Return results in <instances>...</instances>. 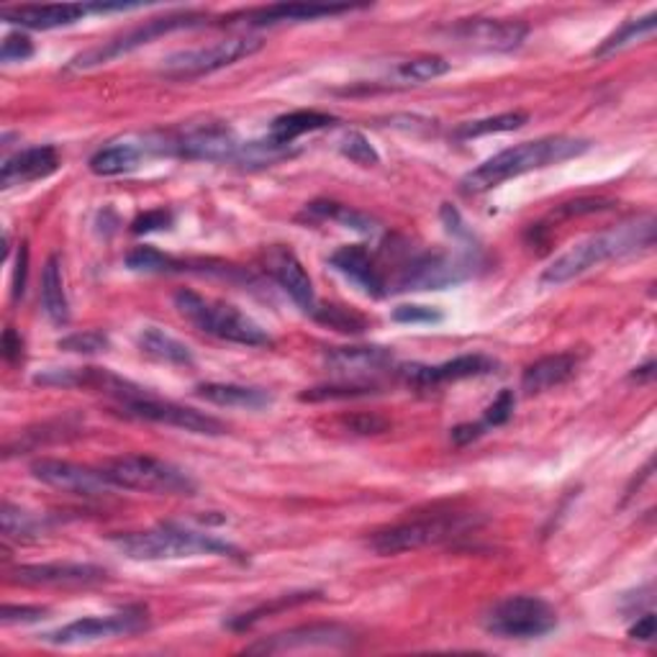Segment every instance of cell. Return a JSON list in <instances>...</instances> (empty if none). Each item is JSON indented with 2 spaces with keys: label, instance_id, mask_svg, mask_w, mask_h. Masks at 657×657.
Masks as SVG:
<instances>
[{
  "label": "cell",
  "instance_id": "6da1fadb",
  "mask_svg": "<svg viewBox=\"0 0 657 657\" xmlns=\"http://www.w3.org/2000/svg\"><path fill=\"white\" fill-rule=\"evenodd\" d=\"M655 244V218L645 216L637 222H627L602 235H593L583 242H576L568 252L555 257L549 267H545L540 282L545 288H557L570 282L578 275L593 270L596 265L609 263V260L627 257L640 250H649Z\"/></svg>",
  "mask_w": 657,
  "mask_h": 657
},
{
  "label": "cell",
  "instance_id": "7a4b0ae2",
  "mask_svg": "<svg viewBox=\"0 0 657 657\" xmlns=\"http://www.w3.org/2000/svg\"><path fill=\"white\" fill-rule=\"evenodd\" d=\"M589 141L576 137H545L536 141H525V144L508 147V150L493 154L483 165L470 169L463 178L465 193H485V190L501 186V182L519 178V175L532 173L549 165H560L573 157H581L589 152Z\"/></svg>",
  "mask_w": 657,
  "mask_h": 657
},
{
  "label": "cell",
  "instance_id": "3957f363",
  "mask_svg": "<svg viewBox=\"0 0 657 657\" xmlns=\"http://www.w3.org/2000/svg\"><path fill=\"white\" fill-rule=\"evenodd\" d=\"M113 545L131 560H182V557L201 555H229L239 557L242 553L229 542L218 540L214 534L193 532L178 525H160L144 532H129L113 536Z\"/></svg>",
  "mask_w": 657,
  "mask_h": 657
},
{
  "label": "cell",
  "instance_id": "277c9868",
  "mask_svg": "<svg viewBox=\"0 0 657 657\" xmlns=\"http://www.w3.org/2000/svg\"><path fill=\"white\" fill-rule=\"evenodd\" d=\"M175 308L198 331L224 339V342L244 344V348H267V344H273V337L252 316L242 314L231 303L203 299L195 291H178L175 293Z\"/></svg>",
  "mask_w": 657,
  "mask_h": 657
},
{
  "label": "cell",
  "instance_id": "5b68a950",
  "mask_svg": "<svg viewBox=\"0 0 657 657\" xmlns=\"http://www.w3.org/2000/svg\"><path fill=\"white\" fill-rule=\"evenodd\" d=\"M116 489L154 493V496H195V480L178 465L152 455L113 457L101 468Z\"/></svg>",
  "mask_w": 657,
  "mask_h": 657
},
{
  "label": "cell",
  "instance_id": "8992f818",
  "mask_svg": "<svg viewBox=\"0 0 657 657\" xmlns=\"http://www.w3.org/2000/svg\"><path fill=\"white\" fill-rule=\"evenodd\" d=\"M157 141V154H180L186 160H206V162H239L244 150V141L237 139L235 129L226 124L209 122L193 124L169 137H154Z\"/></svg>",
  "mask_w": 657,
  "mask_h": 657
},
{
  "label": "cell",
  "instance_id": "52a82bcc",
  "mask_svg": "<svg viewBox=\"0 0 657 657\" xmlns=\"http://www.w3.org/2000/svg\"><path fill=\"white\" fill-rule=\"evenodd\" d=\"M557 627V611L536 596H508L485 617V630L504 640L545 637Z\"/></svg>",
  "mask_w": 657,
  "mask_h": 657
},
{
  "label": "cell",
  "instance_id": "ba28073f",
  "mask_svg": "<svg viewBox=\"0 0 657 657\" xmlns=\"http://www.w3.org/2000/svg\"><path fill=\"white\" fill-rule=\"evenodd\" d=\"M468 527V519H463L460 514H442V517H424L414 521H404V525H393L386 529H378L370 536V545L378 555H401V553H414V549L440 545L447 542L450 536L460 534Z\"/></svg>",
  "mask_w": 657,
  "mask_h": 657
},
{
  "label": "cell",
  "instance_id": "9c48e42d",
  "mask_svg": "<svg viewBox=\"0 0 657 657\" xmlns=\"http://www.w3.org/2000/svg\"><path fill=\"white\" fill-rule=\"evenodd\" d=\"M263 49V39L257 37H231L222 39L216 45L209 47H195L186 49V52L169 54L167 60H162L160 73L173 80H182V77H201L216 70L235 65V62L252 56L254 52Z\"/></svg>",
  "mask_w": 657,
  "mask_h": 657
},
{
  "label": "cell",
  "instance_id": "30bf717a",
  "mask_svg": "<svg viewBox=\"0 0 657 657\" xmlns=\"http://www.w3.org/2000/svg\"><path fill=\"white\" fill-rule=\"evenodd\" d=\"M141 630H147V611L134 606V609L105 614V617L77 619L73 624L62 627V630L45 634V642L54 647H77L101 640L129 637V634H137Z\"/></svg>",
  "mask_w": 657,
  "mask_h": 657
},
{
  "label": "cell",
  "instance_id": "8fae6325",
  "mask_svg": "<svg viewBox=\"0 0 657 657\" xmlns=\"http://www.w3.org/2000/svg\"><path fill=\"white\" fill-rule=\"evenodd\" d=\"M124 416L139 421H152V424H165V427L182 429L190 434H206V437H218L226 432V427L214 416L195 412V408L173 404V401H160L154 395H139V399H129L118 404Z\"/></svg>",
  "mask_w": 657,
  "mask_h": 657
},
{
  "label": "cell",
  "instance_id": "7c38bea8",
  "mask_svg": "<svg viewBox=\"0 0 657 657\" xmlns=\"http://www.w3.org/2000/svg\"><path fill=\"white\" fill-rule=\"evenodd\" d=\"M198 24H203V16H198V13H175V16L147 21L144 26L134 28V31L109 41V45L93 47V49H88V52L77 54L75 60L70 62V70H88V67L105 65V62H111V60H116V56L131 52V49H137L141 45H150L152 39L162 37V34L178 31V28H190V26H198Z\"/></svg>",
  "mask_w": 657,
  "mask_h": 657
},
{
  "label": "cell",
  "instance_id": "4fadbf2b",
  "mask_svg": "<svg viewBox=\"0 0 657 657\" xmlns=\"http://www.w3.org/2000/svg\"><path fill=\"white\" fill-rule=\"evenodd\" d=\"M9 576L13 583L31 585V589H90L109 581V570L90 563L18 565Z\"/></svg>",
  "mask_w": 657,
  "mask_h": 657
},
{
  "label": "cell",
  "instance_id": "5bb4252c",
  "mask_svg": "<svg viewBox=\"0 0 657 657\" xmlns=\"http://www.w3.org/2000/svg\"><path fill=\"white\" fill-rule=\"evenodd\" d=\"M31 476L62 493H73V496L96 498L105 496L116 485L105 478L103 470L85 468V465L70 463V460H52V457H41V460L31 463Z\"/></svg>",
  "mask_w": 657,
  "mask_h": 657
},
{
  "label": "cell",
  "instance_id": "9a60e30c",
  "mask_svg": "<svg viewBox=\"0 0 657 657\" xmlns=\"http://www.w3.org/2000/svg\"><path fill=\"white\" fill-rule=\"evenodd\" d=\"M452 39L483 52H514L525 45L529 26L506 18H465L450 28Z\"/></svg>",
  "mask_w": 657,
  "mask_h": 657
},
{
  "label": "cell",
  "instance_id": "2e32d148",
  "mask_svg": "<svg viewBox=\"0 0 657 657\" xmlns=\"http://www.w3.org/2000/svg\"><path fill=\"white\" fill-rule=\"evenodd\" d=\"M468 263L444 252H429L414 257L399 278V291H442L468 278Z\"/></svg>",
  "mask_w": 657,
  "mask_h": 657
},
{
  "label": "cell",
  "instance_id": "e0dca14e",
  "mask_svg": "<svg viewBox=\"0 0 657 657\" xmlns=\"http://www.w3.org/2000/svg\"><path fill=\"white\" fill-rule=\"evenodd\" d=\"M352 642L350 630L339 624H308L295 630L273 634L257 645L247 647V653H295V649H342Z\"/></svg>",
  "mask_w": 657,
  "mask_h": 657
},
{
  "label": "cell",
  "instance_id": "ac0fdd59",
  "mask_svg": "<svg viewBox=\"0 0 657 657\" xmlns=\"http://www.w3.org/2000/svg\"><path fill=\"white\" fill-rule=\"evenodd\" d=\"M329 372L344 383H370L395 365V357L386 348H334L324 357Z\"/></svg>",
  "mask_w": 657,
  "mask_h": 657
},
{
  "label": "cell",
  "instance_id": "d6986e66",
  "mask_svg": "<svg viewBox=\"0 0 657 657\" xmlns=\"http://www.w3.org/2000/svg\"><path fill=\"white\" fill-rule=\"evenodd\" d=\"M265 270L273 275V280L291 295L295 306L306 314H314L316 308V293H314V282H311L308 273L303 270L301 260L295 257L291 250L286 247H270L265 252Z\"/></svg>",
  "mask_w": 657,
  "mask_h": 657
},
{
  "label": "cell",
  "instance_id": "ffe728a7",
  "mask_svg": "<svg viewBox=\"0 0 657 657\" xmlns=\"http://www.w3.org/2000/svg\"><path fill=\"white\" fill-rule=\"evenodd\" d=\"M496 363L485 355H460L455 359H447L442 365H414L406 370V380L416 388H437L442 383H457V380L478 378L491 372Z\"/></svg>",
  "mask_w": 657,
  "mask_h": 657
},
{
  "label": "cell",
  "instance_id": "44dd1931",
  "mask_svg": "<svg viewBox=\"0 0 657 657\" xmlns=\"http://www.w3.org/2000/svg\"><path fill=\"white\" fill-rule=\"evenodd\" d=\"M88 13H96V5L52 3V5H18V9H3V18L24 28L47 31V28L73 26L77 21L88 16Z\"/></svg>",
  "mask_w": 657,
  "mask_h": 657
},
{
  "label": "cell",
  "instance_id": "7402d4cb",
  "mask_svg": "<svg viewBox=\"0 0 657 657\" xmlns=\"http://www.w3.org/2000/svg\"><path fill=\"white\" fill-rule=\"evenodd\" d=\"M56 167H60V154H56L54 147H31V150L13 154V157L3 162L0 186H28V182L49 178V175L56 173Z\"/></svg>",
  "mask_w": 657,
  "mask_h": 657
},
{
  "label": "cell",
  "instance_id": "603a6c76",
  "mask_svg": "<svg viewBox=\"0 0 657 657\" xmlns=\"http://www.w3.org/2000/svg\"><path fill=\"white\" fill-rule=\"evenodd\" d=\"M331 267H334L337 273H342L344 278L355 282L357 288H363L367 295H383L386 291V280L383 275H380L376 260H372V254L365 250L363 244H348V247H339V250L329 257Z\"/></svg>",
  "mask_w": 657,
  "mask_h": 657
},
{
  "label": "cell",
  "instance_id": "cb8c5ba5",
  "mask_svg": "<svg viewBox=\"0 0 657 657\" xmlns=\"http://www.w3.org/2000/svg\"><path fill=\"white\" fill-rule=\"evenodd\" d=\"M352 11L350 5H316V3H278L267 9H254L244 13L247 26H275V24H303V21H319L339 13Z\"/></svg>",
  "mask_w": 657,
  "mask_h": 657
},
{
  "label": "cell",
  "instance_id": "d4e9b609",
  "mask_svg": "<svg viewBox=\"0 0 657 657\" xmlns=\"http://www.w3.org/2000/svg\"><path fill=\"white\" fill-rule=\"evenodd\" d=\"M578 357L573 352H557V355H547L536 359L521 376V391L529 395L553 391V388L568 383L576 376Z\"/></svg>",
  "mask_w": 657,
  "mask_h": 657
},
{
  "label": "cell",
  "instance_id": "484cf974",
  "mask_svg": "<svg viewBox=\"0 0 657 657\" xmlns=\"http://www.w3.org/2000/svg\"><path fill=\"white\" fill-rule=\"evenodd\" d=\"M198 399L209 401V404L226 406V408H265L273 404V395L265 388H252V386H237V383H203L195 388Z\"/></svg>",
  "mask_w": 657,
  "mask_h": 657
},
{
  "label": "cell",
  "instance_id": "4316f807",
  "mask_svg": "<svg viewBox=\"0 0 657 657\" xmlns=\"http://www.w3.org/2000/svg\"><path fill=\"white\" fill-rule=\"evenodd\" d=\"M144 154V144L116 141V144L103 147V150H98L90 157V169H93L98 178H116V175H126L131 169H137Z\"/></svg>",
  "mask_w": 657,
  "mask_h": 657
},
{
  "label": "cell",
  "instance_id": "83f0119b",
  "mask_svg": "<svg viewBox=\"0 0 657 657\" xmlns=\"http://www.w3.org/2000/svg\"><path fill=\"white\" fill-rule=\"evenodd\" d=\"M337 118L329 116V113L321 111H293L286 113V116H278L270 126V137L275 144L280 147H291L295 139L303 137V134L308 131H319L327 129V126L334 124Z\"/></svg>",
  "mask_w": 657,
  "mask_h": 657
},
{
  "label": "cell",
  "instance_id": "f1b7e54d",
  "mask_svg": "<svg viewBox=\"0 0 657 657\" xmlns=\"http://www.w3.org/2000/svg\"><path fill=\"white\" fill-rule=\"evenodd\" d=\"M139 350L147 357L165 365H193V352L178 337L167 334L160 327H144L139 334Z\"/></svg>",
  "mask_w": 657,
  "mask_h": 657
},
{
  "label": "cell",
  "instance_id": "f546056e",
  "mask_svg": "<svg viewBox=\"0 0 657 657\" xmlns=\"http://www.w3.org/2000/svg\"><path fill=\"white\" fill-rule=\"evenodd\" d=\"M41 308L47 319L62 327L70 321V303L65 293V278H62V265L56 257H49L41 273Z\"/></svg>",
  "mask_w": 657,
  "mask_h": 657
},
{
  "label": "cell",
  "instance_id": "4dcf8cb0",
  "mask_svg": "<svg viewBox=\"0 0 657 657\" xmlns=\"http://www.w3.org/2000/svg\"><path fill=\"white\" fill-rule=\"evenodd\" d=\"M303 216L314 218V222H337L342 224L344 229L359 231V235H376L378 231V222L370 218L363 211L344 206V203H334V201H314L303 209Z\"/></svg>",
  "mask_w": 657,
  "mask_h": 657
},
{
  "label": "cell",
  "instance_id": "1f68e13d",
  "mask_svg": "<svg viewBox=\"0 0 657 657\" xmlns=\"http://www.w3.org/2000/svg\"><path fill=\"white\" fill-rule=\"evenodd\" d=\"M657 28V13H647V16L642 18H630L624 21L617 31L609 34L602 45H598V49H593V56H609L614 52H619V49H624L627 45H632V41H640L642 37H649Z\"/></svg>",
  "mask_w": 657,
  "mask_h": 657
},
{
  "label": "cell",
  "instance_id": "d6a6232c",
  "mask_svg": "<svg viewBox=\"0 0 657 657\" xmlns=\"http://www.w3.org/2000/svg\"><path fill=\"white\" fill-rule=\"evenodd\" d=\"M0 527H3L5 540H18V542L37 540V536L45 532V521L34 517V514L26 511V508L13 506L11 501H5L3 508H0Z\"/></svg>",
  "mask_w": 657,
  "mask_h": 657
},
{
  "label": "cell",
  "instance_id": "836d02e7",
  "mask_svg": "<svg viewBox=\"0 0 657 657\" xmlns=\"http://www.w3.org/2000/svg\"><path fill=\"white\" fill-rule=\"evenodd\" d=\"M529 122V113L525 111H508L498 113L491 118H478V122H468L457 129V139H476L485 137V134H501V131H517Z\"/></svg>",
  "mask_w": 657,
  "mask_h": 657
},
{
  "label": "cell",
  "instance_id": "e575fe53",
  "mask_svg": "<svg viewBox=\"0 0 657 657\" xmlns=\"http://www.w3.org/2000/svg\"><path fill=\"white\" fill-rule=\"evenodd\" d=\"M314 598H319V593H291V596H278V598H275V602H270V604H260V606H254L252 611L239 614V617H235V619L229 621V627H231V630H237V632L250 630V627L257 624L260 619L270 617V614H275V611L291 609V606L314 602Z\"/></svg>",
  "mask_w": 657,
  "mask_h": 657
},
{
  "label": "cell",
  "instance_id": "d590c367",
  "mask_svg": "<svg viewBox=\"0 0 657 657\" xmlns=\"http://www.w3.org/2000/svg\"><path fill=\"white\" fill-rule=\"evenodd\" d=\"M450 67L452 65L444 60V56L424 54V56H414V60L408 62H401L399 70H395V75H399L404 83H429V80H437V77L447 75Z\"/></svg>",
  "mask_w": 657,
  "mask_h": 657
},
{
  "label": "cell",
  "instance_id": "8d00e7d4",
  "mask_svg": "<svg viewBox=\"0 0 657 657\" xmlns=\"http://www.w3.org/2000/svg\"><path fill=\"white\" fill-rule=\"evenodd\" d=\"M376 393H378L376 383H344V380H339V383H334V386L308 388L306 393H301V401H308V404H319V401L365 399V395H376Z\"/></svg>",
  "mask_w": 657,
  "mask_h": 657
},
{
  "label": "cell",
  "instance_id": "74e56055",
  "mask_svg": "<svg viewBox=\"0 0 657 657\" xmlns=\"http://www.w3.org/2000/svg\"><path fill=\"white\" fill-rule=\"evenodd\" d=\"M314 319L324 324V327L344 331V334H363L367 329V319L357 311L344 306H321L314 308Z\"/></svg>",
  "mask_w": 657,
  "mask_h": 657
},
{
  "label": "cell",
  "instance_id": "f35d334b",
  "mask_svg": "<svg viewBox=\"0 0 657 657\" xmlns=\"http://www.w3.org/2000/svg\"><path fill=\"white\" fill-rule=\"evenodd\" d=\"M617 206L614 198L606 195H585V198H576V201L560 203L549 211L547 222H565V218H578V216H591V214H602V211H609Z\"/></svg>",
  "mask_w": 657,
  "mask_h": 657
},
{
  "label": "cell",
  "instance_id": "ab89813d",
  "mask_svg": "<svg viewBox=\"0 0 657 657\" xmlns=\"http://www.w3.org/2000/svg\"><path fill=\"white\" fill-rule=\"evenodd\" d=\"M178 265V260L162 254L154 247H137V250L126 254V267L134 273H175Z\"/></svg>",
  "mask_w": 657,
  "mask_h": 657
},
{
  "label": "cell",
  "instance_id": "60d3db41",
  "mask_svg": "<svg viewBox=\"0 0 657 657\" xmlns=\"http://www.w3.org/2000/svg\"><path fill=\"white\" fill-rule=\"evenodd\" d=\"M342 154L348 160L355 162V165H363V167H376V165H380L378 150H376V147H372V141L367 139L363 131L344 134Z\"/></svg>",
  "mask_w": 657,
  "mask_h": 657
},
{
  "label": "cell",
  "instance_id": "b9f144b4",
  "mask_svg": "<svg viewBox=\"0 0 657 657\" xmlns=\"http://www.w3.org/2000/svg\"><path fill=\"white\" fill-rule=\"evenodd\" d=\"M60 350L65 352H80V355H98V352L109 350V337L103 331H77V334H70L65 339H60Z\"/></svg>",
  "mask_w": 657,
  "mask_h": 657
},
{
  "label": "cell",
  "instance_id": "7bdbcfd3",
  "mask_svg": "<svg viewBox=\"0 0 657 657\" xmlns=\"http://www.w3.org/2000/svg\"><path fill=\"white\" fill-rule=\"evenodd\" d=\"M31 54H34L31 39L21 31L9 34V37L3 39V45H0V60H3L5 65H11V62H26Z\"/></svg>",
  "mask_w": 657,
  "mask_h": 657
},
{
  "label": "cell",
  "instance_id": "ee69618b",
  "mask_svg": "<svg viewBox=\"0 0 657 657\" xmlns=\"http://www.w3.org/2000/svg\"><path fill=\"white\" fill-rule=\"evenodd\" d=\"M514 404H517V399H514L511 391H501L498 399L493 401V404L485 408V416H483V427H501V424H506L508 419H511L514 414Z\"/></svg>",
  "mask_w": 657,
  "mask_h": 657
},
{
  "label": "cell",
  "instance_id": "f6af8a7d",
  "mask_svg": "<svg viewBox=\"0 0 657 657\" xmlns=\"http://www.w3.org/2000/svg\"><path fill=\"white\" fill-rule=\"evenodd\" d=\"M344 429L352 434H383L388 429V421L380 419L378 414H352V416H344L342 419Z\"/></svg>",
  "mask_w": 657,
  "mask_h": 657
},
{
  "label": "cell",
  "instance_id": "bcb514c9",
  "mask_svg": "<svg viewBox=\"0 0 657 657\" xmlns=\"http://www.w3.org/2000/svg\"><path fill=\"white\" fill-rule=\"evenodd\" d=\"M45 606H3V611H0V621H3L5 627L11 624H34V621H41L47 617Z\"/></svg>",
  "mask_w": 657,
  "mask_h": 657
},
{
  "label": "cell",
  "instance_id": "7dc6e473",
  "mask_svg": "<svg viewBox=\"0 0 657 657\" xmlns=\"http://www.w3.org/2000/svg\"><path fill=\"white\" fill-rule=\"evenodd\" d=\"M393 319L401 324H437L442 321V311L432 306H399L393 311Z\"/></svg>",
  "mask_w": 657,
  "mask_h": 657
},
{
  "label": "cell",
  "instance_id": "c3c4849f",
  "mask_svg": "<svg viewBox=\"0 0 657 657\" xmlns=\"http://www.w3.org/2000/svg\"><path fill=\"white\" fill-rule=\"evenodd\" d=\"M173 224V214L169 211H147L144 216H139L137 222H134L131 231L134 235H147V231H160L167 229V226Z\"/></svg>",
  "mask_w": 657,
  "mask_h": 657
},
{
  "label": "cell",
  "instance_id": "681fc988",
  "mask_svg": "<svg viewBox=\"0 0 657 657\" xmlns=\"http://www.w3.org/2000/svg\"><path fill=\"white\" fill-rule=\"evenodd\" d=\"M3 357H5V363H11V365H16L24 359V339H21V334H16V329L13 327L5 329V334H3Z\"/></svg>",
  "mask_w": 657,
  "mask_h": 657
},
{
  "label": "cell",
  "instance_id": "f907efd6",
  "mask_svg": "<svg viewBox=\"0 0 657 657\" xmlns=\"http://www.w3.org/2000/svg\"><path fill=\"white\" fill-rule=\"evenodd\" d=\"M26 273H28V247H26V244H21L16 270H13V299H21V295H24Z\"/></svg>",
  "mask_w": 657,
  "mask_h": 657
},
{
  "label": "cell",
  "instance_id": "816d5d0a",
  "mask_svg": "<svg viewBox=\"0 0 657 657\" xmlns=\"http://www.w3.org/2000/svg\"><path fill=\"white\" fill-rule=\"evenodd\" d=\"M630 637L640 640V642H649L655 637V614H642L637 619V624L630 627Z\"/></svg>",
  "mask_w": 657,
  "mask_h": 657
},
{
  "label": "cell",
  "instance_id": "f5cc1de1",
  "mask_svg": "<svg viewBox=\"0 0 657 657\" xmlns=\"http://www.w3.org/2000/svg\"><path fill=\"white\" fill-rule=\"evenodd\" d=\"M485 432L483 424H463V427L452 429V442L455 444H468L472 440H478L480 434Z\"/></svg>",
  "mask_w": 657,
  "mask_h": 657
},
{
  "label": "cell",
  "instance_id": "db71d44e",
  "mask_svg": "<svg viewBox=\"0 0 657 657\" xmlns=\"http://www.w3.org/2000/svg\"><path fill=\"white\" fill-rule=\"evenodd\" d=\"M653 372H655V363H647L645 367H637V372H632V378L649 380V378H653Z\"/></svg>",
  "mask_w": 657,
  "mask_h": 657
}]
</instances>
